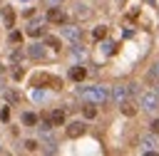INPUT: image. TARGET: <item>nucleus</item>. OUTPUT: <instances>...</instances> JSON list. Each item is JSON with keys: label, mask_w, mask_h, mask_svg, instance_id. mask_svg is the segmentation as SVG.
Instances as JSON below:
<instances>
[{"label": "nucleus", "mask_w": 159, "mask_h": 156, "mask_svg": "<svg viewBox=\"0 0 159 156\" xmlns=\"http://www.w3.org/2000/svg\"><path fill=\"white\" fill-rule=\"evenodd\" d=\"M139 144H142V151H144V154H157V139H154V131H152V134H144Z\"/></svg>", "instance_id": "5"}, {"label": "nucleus", "mask_w": 159, "mask_h": 156, "mask_svg": "<svg viewBox=\"0 0 159 156\" xmlns=\"http://www.w3.org/2000/svg\"><path fill=\"white\" fill-rule=\"evenodd\" d=\"M82 114H84V119H94V116H97V106L89 102L87 106H82Z\"/></svg>", "instance_id": "13"}, {"label": "nucleus", "mask_w": 159, "mask_h": 156, "mask_svg": "<svg viewBox=\"0 0 159 156\" xmlns=\"http://www.w3.org/2000/svg\"><path fill=\"white\" fill-rule=\"evenodd\" d=\"M87 131V126L82 124V121H72V124H67V136L70 139H77V136H82Z\"/></svg>", "instance_id": "8"}, {"label": "nucleus", "mask_w": 159, "mask_h": 156, "mask_svg": "<svg viewBox=\"0 0 159 156\" xmlns=\"http://www.w3.org/2000/svg\"><path fill=\"white\" fill-rule=\"evenodd\" d=\"M27 54H30L32 59H45V47H42V45H32V47L27 50Z\"/></svg>", "instance_id": "11"}, {"label": "nucleus", "mask_w": 159, "mask_h": 156, "mask_svg": "<svg viewBox=\"0 0 159 156\" xmlns=\"http://www.w3.org/2000/svg\"><path fill=\"white\" fill-rule=\"evenodd\" d=\"M30 84H32V87L47 84V87H52V89H60V87H62V82H60L57 77H50V74H35V77L30 79Z\"/></svg>", "instance_id": "4"}, {"label": "nucleus", "mask_w": 159, "mask_h": 156, "mask_svg": "<svg viewBox=\"0 0 159 156\" xmlns=\"http://www.w3.org/2000/svg\"><path fill=\"white\" fill-rule=\"evenodd\" d=\"M22 124H25V126H35V124H37V114L25 111V114H22Z\"/></svg>", "instance_id": "14"}, {"label": "nucleus", "mask_w": 159, "mask_h": 156, "mask_svg": "<svg viewBox=\"0 0 159 156\" xmlns=\"http://www.w3.org/2000/svg\"><path fill=\"white\" fill-rule=\"evenodd\" d=\"M149 131H154V134H159V119H154V121L149 124Z\"/></svg>", "instance_id": "22"}, {"label": "nucleus", "mask_w": 159, "mask_h": 156, "mask_svg": "<svg viewBox=\"0 0 159 156\" xmlns=\"http://www.w3.org/2000/svg\"><path fill=\"white\" fill-rule=\"evenodd\" d=\"M25 32H27V35H30V37H40V35H42V32H45V30H42V27H40V25H37V22H30V25H27V30H25Z\"/></svg>", "instance_id": "12"}, {"label": "nucleus", "mask_w": 159, "mask_h": 156, "mask_svg": "<svg viewBox=\"0 0 159 156\" xmlns=\"http://www.w3.org/2000/svg\"><path fill=\"white\" fill-rule=\"evenodd\" d=\"M47 2H52V5H55V2H62V0H47Z\"/></svg>", "instance_id": "25"}, {"label": "nucleus", "mask_w": 159, "mask_h": 156, "mask_svg": "<svg viewBox=\"0 0 159 156\" xmlns=\"http://www.w3.org/2000/svg\"><path fill=\"white\" fill-rule=\"evenodd\" d=\"M92 35H94V40H104V37H107V27H104V25H99V27H94V32H92Z\"/></svg>", "instance_id": "16"}, {"label": "nucleus", "mask_w": 159, "mask_h": 156, "mask_svg": "<svg viewBox=\"0 0 159 156\" xmlns=\"http://www.w3.org/2000/svg\"><path fill=\"white\" fill-rule=\"evenodd\" d=\"M5 97H7V102H20V94L12 89V92H5Z\"/></svg>", "instance_id": "19"}, {"label": "nucleus", "mask_w": 159, "mask_h": 156, "mask_svg": "<svg viewBox=\"0 0 159 156\" xmlns=\"http://www.w3.org/2000/svg\"><path fill=\"white\" fill-rule=\"evenodd\" d=\"M119 106H122V114H127V116H134V114H137V106L129 104V102H122Z\"/></svg>", "instance_id": "15"}, {"label": "nucleus", "mask_w": 159, "mask_h": 156, "mask_svg": "<svg viewBox=\"0 0 159 156\" xmlns=\"http://www.w3.org/2000/svg\"><path fill=\"white\" fill-rule=\"evenodd\" d=\"M32 97H35V99L40 102V99H45V92H32Z\"/></svg>", "instance_id": "24"}, {"label": "nucleus", "mask_w": 159, "mask_h": 156, "mask_svg": "<svg viewBox=\"0 0 159 156\" xmlns=\"http://www.w3.org/2000/svg\"><path fill=\"white\" fill-rule=\"evenodd\" d=\"M62 35L70 40V42H80V37H82V30L80 27H75V25H62Z\"/></svg>", "instance_id": "7"}, {"label": "nucleus", "mask_w": 159, "mask_h": 156, "mask_svg": "<svg viewBox=\"0 0 159 156\" xmlns=\"http://www.w3.org/2000/svg\"><path fill=\"white\" fill-rule=\"evenodd\" d=\"M50 121H52V126H62L65 124V109H55L50 114Z\"/></svg>", "instance_id": "10"}, {"label": "nucleus", "mask_w": 159, "mask_h": 156, "mask_svg": "<svg viewBox=\"0 0 159 156\" xmlns=\"http://www.w3.org/2000/svg\"><path fill=\"white\" fill-rule=\"evenodd\" d=\"M80 97L92 102V104H102V102L109 99V92L104 87H80Z\"/></svg>", "instance_id": "1"}, {"label": "nucleus", "mask_w": 159, "mask_h": 156, "mask_svg": "<svg viewBox=\"0 0 159 156\" xmlns=\"http://www.w3.org/2000/svg\"><path fill=\"white\" fill-rule=\"evenodd\" d=\"M139 104H142L144 111H157L159 109V94L157 92H144L139 97Z\"/></svg>", "instance_id": "3"}, {"label": "nucleus", "mask_w": 159, "mask_h": 156, "mask_svg": "<svg viewBox=\"0 0 159 156\" xmlns=\"http://www.w3.org/2000/svg\"><path fill=\"white\" fill-rule=\"evenodd\" d=\"M84 77H87V69H84V67H80V64H77V67H72V69H70V79H72V82H82Z\"/></svg>", "instance_id": "9"}, {"label": "nucleus", "mask_w": 159, "mask_h": 156, "mask_svg": "<svg viewBox=\"0 0 159 156\" xmlns=\"http://www.w3.org/2000/svg\"><path fill=\"white\" fill-rule=\"evenodd\" d=\"M0 92H2V89H0Z\"/></svg>", "instance_id": "27"}, {"label": "nucleus", "mask_w": 159, "mask_h": 156, "mask_svg": "<svg viewBox=\"0 0 159 156\" xmlns=\"http://www.w3.org/2000/svg\"><path fill=\"white\" fill-rule=\"evenodd\" d=\"M157 67H159V64H157Z\"/></svg>", "instance_id": "26"}, {"label": "nucleus", "mask_w": 159, "mask_h": 156, "mask_svg": "<svg viewBox=\"0 0 159 156\" xmlns=\"http://www.w3.org/2000/svg\"><path fill=\"white\" fill-rule=\"evenodd\" d=\"M45 45H47V47H52V50H60V40H57V37H52V35H47V37H45Z\"/></svg>", "instance_id": "17"}, {"label": "nucleus", "mask_w": 159, "mask_h": 156, "mask_svg": "<svg viewBox=\"0 0 159 156\" xmlns=\"http://www.w3.org/2000/svg\"><path fill=\"white\" fill-rule=\"evenodd\" d=\"M25 149H27V151H35V149H37V141L27 139V141H25Z\"/></svg>", "instance_id": "21"}, {"label": "nucleus", "mask_w": 159, "mask_h": 156, "mask_svg": "<svg viewBox=\"0 0 159 156\" xmlns=\"http://www.w3.org/2000/svg\"><path fill=\"white\" fill-rule=\"evenodd\" d=\"M77 7H80V10H77V15H80V17H87V15H89L87 5H77Z\"/></svg>", "instance_id": "20"}, {"label": "nucleus", "mask_w": 159, "mask_h": 156, "mask_svg": "<svg viewBox=\"0 0 159 156\" xmlns=\"http://www.w3.org/2000/svg\"><path fill=\"white\" fill-rule=\"evenodd\" d=\"M47 20H50L52 25H65V22H67V15H65L60 7H50V10H47Z\"/></svg>", "instance_id": "6"}, {"label": "nucleus", "mask_w": 159, "mask_h": 156, "mask_svg": "<svg viewBox=\"0 0 159 156\" xmlns=\"http://www.w3.org/2000/svg\"><path fill=\"white\" fill-rule=\"evenodd\" d=\"M20 37H22L20 32H10V42H20Z\"/></svg>", "instance_id": "23"}, {"label": "nucleus", "mask_w": 159, "mask_h": 156, "mask_svg": "<svg viewBox=\"0 0 159 156\" xmlns=\"http://www.w3.org/2000/svg\"><path fill=\"white\" fill-rule=\"evenodd\" d=\"M134 92H137V89H134V84H119V87H114V89H112V94H109V97H112L117 104H122V102H127Z\"/></svg>", "instance_id": "2"}, {"label": "nucleus", "mask_w": 159, "mask_h": 156, "mask_svg": "<svg viewBox=\"0 0 159 156\" xmlns=\"http://www.w3.org/2000/svg\"><path fill=\"white\" fill-rule=\"evenodd\" d=\"M2 17H5V22H7V25H12V22H15V12H12L10 7H5V10H2Z\"/></svg>", "instance_id": "18"}]
</instances>
